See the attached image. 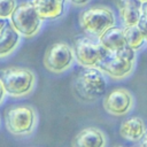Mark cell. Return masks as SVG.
<instances>
[{
    "label": "cell",
    "instance_id": "6da1fadb",
    "mask_svg": "<svg viewBox=\"0 0 147 147\" xmlns=\"http://www.w3.org/2000/svg\"><path fill=\"white\" fill-rule=\"evenodd\" d=\"M78 23L86 34L98 39L105 31L115 26L116 17L110 7L95 5L79 13Z\"/></svg>",
    "mask_w": 147,
    "mask_h": 147
},
{
    "label": "cell",
    "instance_id": "7a4b0ae2",
    "mask_svg": "<svg viewBox=\"0 0 147 147\" xmlns=\"http://www.w3.org/2000/svg\"><path fill=\"white\" fill-rule=\"evenodd\" d=\"M7 95L23 98L30 94L36 85V74L25 67H8L0 71Z\"/></svg>",
    "mask_w": 147,
    "mask_h": 147
},
{
    "label": "cell",
    "instance_id": "3957f363",
    "mask_svg": "<svg viewBox=\"0 0 147 147\" xmlns=\"http://www.w3.org/2000/svg\"><path fill=\"white\" fill-rule=\"evenodd\" d=\"M38 114L30 105H15L9 107L5 114V125L8 132L17 137L31 134L37 126Z\"/></svg>",
    "mask_w": 147,
    "mask_h": 147
},
{
    "label": "cell",
    "instance_id": "277c9868",
    "mask_svg": "<svg viewBox=\"0 0 147 147\" xmlns=\"http://www.w3.org/2000/svg\"><path fill=\"white\" fill-rule=\"evenodd\" d=\"M107 87L105 74L99 68H84L74 82L77 95L84 101H95L101 98Z\"/></svg>",
    "mask_w": 147,
    "mask_h": 147
},
{
    "label": "cell",
    "instance_id": "5b68a950",
    "mask_svg": "<svg viewBox=\"0 0 147 147\" xmlns=\"http://www.w3.org/2000/svg\"><path fill=\"white\" fill-rule=\"evenodd\" d=\"M9 21L23 38L36 37L42 26V20L40 18L31 1H24L17 5Z\"/></svg>",
    "mask_w": 147,
    "mask_h": 147
},
{
    "label": "cell",
    "instance_id": "8992f818",
    "mask_svg": "<svg viewBox=\"0 0 147 147\" xmlns=\"http://www.w3.org/2000/svg\"><path fill=\"white\" fill-rule=\"evenodd\" d=\"M75 61L74 47L65 41H56L52 44L45 52L44 65L55 75L68 71Z\"/></svg>",
    "mask_w": 147,
    "mask_h": 147
},
{
    "label": "cell",
    "instance_id": "52a82bcc",
    "mask_svg": "<svg viewBox=\"0 0 147 147\" xmlns=\"http://www.w3.org/2000/svg\"><path fill=\"white\" fill-rule=\"evenodd\" d=\"M75 60L83 68H98L108 52L91 36L80 37L74 44Z\"/></svg>",
    "mask_w": 147,
    "mask_h": 147
},
{
    "label": "cell",
    "instance_id": "ba28073f",
    "mask_svg": "<svg viewBox=\"0 0 147 147\" xmlns=\"http://www.w3.org/2000/svg\"><path fill=\"white\" fill-rule=\"evenodd\" d=\"M134 106V98L131 92L124 87L113 88L106 94L102 101L103 109L114 116H124L131 111Z\"/></svg>",
    "mask_w": 147,
    "mask_h": 147
},
{
    "label": "cell",
    "instance_id": "9c48e42d",
    "mask_svg": "<svg viewBox=\"0 0 147 147\" xmlns=\"http://www.w3.org/2000/svg\"><path fill=\"white\" fill-rule=\"evenodd\" d=\"M134 63L130 60H126L117 54H111L108 53L103 60L99 64V69L108 77L115 79V80H121L126 77H129L133 69H134Z\"/></svg>",
    "mask_w": 147,
    "mask_h": 147
},
{
    "label": "cell",
    "instance_id": "30bf717a",
    "mask_svg": "<svg viewBox=\"0 0 147 147\" xmlns=\"http://www.w3.org/2000/svg\"><path fill=\"white\" fill-rule=\"evenodd\" d=\"M106 133L95 126H87L80 130L72 139L71 147H106Z\"/></svg>",
    "mask_w": 147,
    "mask_h": 147
},
{
    "label": "cell",
    "instance_id": "8fae6325",
    "mask_svg": "<svg viewBox=\"0 0 147 147\" xmlns=\"http://www.w3.org/2000/svg\"><path fill=\"white\" fill-rule=\"evenodd\" d=\"M141 2L139 0H116V7L119 18L124 26L137 25L141 13Z\"/></svg>",
    "mask_w": 147,
    "mask_h": 147
},
{
    "label": "cell",
    "instance_id": "7c38bea8",
    "mask_svg": "<svg viewBox=\"0 0 147 147\" xmlns=\"http://www.w3.org/2000/svg\"><path fill=\"white\" fill-rule=\"evenodd\" d=\"M147 127L144 119L139 116H131L125 118L119 126V136L130 142H138L141 140Z\"/></svg>",
    "mask_w": 147,
    "mask_h": 147
},
{
    "label": "cell",
    "instance_id": "4fadbf2b",
    "mask_svg": "<svg viewBox=\"0 0 147 147\" xmlns=\"http://www.w3.org/2000/svg\"><path fill=\"white\" fill-rule=\"evenodd\" d=\"M40 18L56 20L60 18L65 9L67 0H30Z\"/></svg>",
    "mask_w": 147,
    "mask_h": 147
},
{
    "label": "cell",
    "instance_id": "5bb4252c",
    "mask_svg": "<svg viewBox=\"0 0 147 147\" xmlns=\"http://www.w3.org/2000/svg\"><path fill=\"white\" fill-rule=\"evenodd\" d=\"M98 41L108 53L114 54L126 46L124 38V29L118 26H113L107 31H105L98 38Z\"/></svg>",
    "mask_w": 147,
    "mask_h": 147
},
{
    "label": "cell",
    "instance_id": "9a60e30c",
    "mask_svg": "<svg viewBox=\"0 0 147 147\" xmlns=\"http://www.w3.org/2000/svg\"><path fill=\"white\" fill-rule=\"evenodd\" d=\"M21 34L15 30V28L9 23L0 32V59L9 56L16 51L21 42Z\"/></svg>",
    "mask_w": 147,
    "mask_h": 147
},
{
    "label": "cell",
    "instance_id": "2e32d148",
    "mask_svg": "<svg viewBox=\"0 0 147 147\" xmlns=\"http://www.w3.org/2000/svg\"><path fill=\"white\" fill-rule=\"evenodd\" d=\"M124 38H125V42L126 45L134 49L136 52L138 49H140L144 44L146 42L145 37L142 36L140 29L138 28V25H131V26H124Z\"/></svg>",
    "mask_w": 147,
    "mask_h": 147
},
{
    "label": "cell",
    "instance_id": "e0dca14e",
    "mask_svg": "<svg viewBox=\"0 0 147 147\" xmlns=\"http://www.w3.org/2000/svg\"><path fill=\"white\" fill-rule=\"evenodd\" d=\"M17 5V0H0V18H10Z\"/></svg>",
    "mask_w": 147,
    "mask_h": 147
},
{
    "label": "cell",
    "instance_id": "ac0fdd59",
    "mask_svg": "<svg viewBox=\"0 0 147 147\" xmlns=\"http://www.w3.org/2000/svg\"><path fill=\"white\" fill-rule=\"evenodd\" d=\"M138 28L140 29V31H141V33H142V36L145 37V40H146V42H147V16H141L140 17V20H139V22H138Z\"/></svg>",
    "mask_w": 147,
    "mask_h": 147
},
{
    "label": "cell",
    "instance_id": "d6986e66",
    "mask_svg": "<svg viewBox=\"0 0 147 147\" xmlns=\"http://www.w3.org/2000/svg\"><path fill=\"white\" fill-rule=\"evenodd\" d=\"M6 95H7V93H6V90H5V86H3L2 79H1V77H0V105L5 101Z\"/></svg>",
    "mask_w": 147,
    "mask_h": 147
},
{
    "label": "cell",
    "instance_id": "ffe728a7",
    "mask_svg": "<svg viewBox=\"0 0 147 147\" xmlns=\"http://www.w3.org/2000/svg\"><path fill=\"white\" fill-rule=\"evenodd\" d=\"M74 6H77V7H83V6H86L91 0H69Z\"/></svg>",
    "mask_w": 147,
    "mask_h": 147
},
{
    "label": "cell",
    "instance_id": "44dd1931",
    "mask_svg": "<svg viewBox=\"0 0 147 147\" xmlns=\"http://www.w3.org/2000/svg\"><path fill=\"white\" fill-rule=\"evenodd\" d=\"M139 147H147V130H146L144 137L141 138V140L139 141Z\"/></svg>",
    "mask_w": 147,
    "mask_h": 147
},
{
    "label": "cell",
    "instance_id": "7402d4cb",
    "mask_svg": "<svg viewBox=\"0 0 147 147\" xmlns=\"http://www.w3.org/2000/svg\"><path fill=\"white\" fill-rule=\"evenodd\" d=\"M7 23H8V22H7V20H5V18H0V32H1V31H2V29L7 25Z\"/></svg>",
    "mask_w": 147,
    "mask_h": 147
},
{
    "label": "cell",
    "instance_id": "603a6c76",
    "mask_svg": "<svg viewBox=\"0 0 147 147\" xmlns=\"http://www.w3.org/2000/svg\"><path fill=\"white\" fill-rule=\"evenodd\" d=\"M141 13L144 16H147V2L141 5Z\"/></svg>",
    "mask_w": 147,
    "mask_h": 147
},
{
    "label": "cell",
    "instance_id": "cb8c5ba5",
    "mask_svg": "<svg viewBox=\"0 0 147 147\" xmlns=\"http://www.w3.org/2000/svg\"><path fill=\"white\" fill-rule=\"evenodd\" d=\"M114 147H127V146H124V145H116V146H114Z\"/></svg>",
    "mask_w": 147,
    "mask_h": 147
},
{
    "label": "cell",
    "instance_id": "d4e9b609",
    "mask_svg": "<svg viewBox=\"0 0 147 147\" xmlns=\"http://www.w3.org/2000/svg\"><path fill=\"white\" fill-rule=\"evenodd\" d=\"M141 3H145V2H147V0H139Z\"/></svg>",
    "mask_w": 147,
    "mask_h": 147
}]
</instances>
